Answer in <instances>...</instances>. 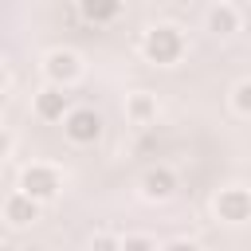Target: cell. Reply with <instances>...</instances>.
Segmentation results:
<instances>
[{"label":"cell","instance_id":"obj_1","mask_svg":"<svg viewBox=\"0 0 251 251\" xmlns=\"http://www.w3.org/2000/svg\"><path fill=\"white\" fill-rule=\"evenodd\" d=\"M180 51H184V35H180L176 27H169V24H161V27H153V31L145 35V55H149V63L169 67V63L180 59Z\"/></svg>","mask_w":251,"mask_h":251},{"label":"cell","instance_id":"obj_2","mask_svg":"<svg viewBox=\"0 0 251 251\" xmlns=\"http://www.w3.org/2000/svg\"><path fill=\"white\" fill-rule=\"evenodd\" d=\"M20 188H24V196L27 200H51L55 192H59V173L51 169V165H31V169H24V176H20Z\"/></svg>","mask_w":251,"mask_h":251},{"label":"cell","instance_id":"obj_3","mask_svg":"<svg viewBox=\"0 0 251 251\" xmlns=\"http://www.w3.org/2000/svg\"><path fill=\"white\" fill-rule=\"evenodd\" d=\"M63 129H67L71 141L86 145V141H98V133H102V118H98L90 106H78V110H71V114L63 118Z\"/></svg>","mask_w":251,"mask_h":251},{"label":"cell","instance_id":"obj_4","mask_svg":"<svg viewBox=\"0 0 251 251\" xmlns=\"http://www.w3.org/2000/svg\"><path fill=\"white\" fill-rule=\"evenodd\" d=\"M216 216L227 224H243L251 220V192L247 188H224L216 196Z\"/></svg>","mask_w":251,"mask_h":251},{"label":"cell","instance_id":"obj_5","mask_svg":"<svg viewBox=\"0 0 251 251\" xmlns=\"http://www.w3.org/2000/svg\"><path fill=\"white\" fill-rule=\"evenodd\" d=\"M78 71H82V63H78V55L75 51H51L47 55V75L55 78V82H71V78H78Z\"/></svg>","mask_w":251,"mask_h":251},{"label":"cell","instance_id":"obj_6","mask_svg":"<svg viewBox=\"0 0 251 251\" xmlns=\"http://www.w3.org/2000/svg\"><path fill=\"white\" fill-rule=\"evenodd\" d=\"M35 114L47 118V122L67 118V94H63V86H47V90H39V94H35Z\"/></svg>","mask_w":251,"mask_h":251},{"label":"cell","instance_id":"obj_7","mask_svg":"<svg viewBox=\"0 0 251 251\" xmlns=\"http://www.w3.org/2000/svg\"><path fill=\"white\" fill-rule=\"evenodd\" d=\"M141 188H145V196H149V200H169V196H173V188H176V176H173L169 169H149V173H145V180H141Z\"/></svg>","mask_w":251,"mask_h":251},{"label":"cell","instance_id":"obj_8","mask_svg":"<svg viewBox=\"0 0 251 251\" xmlns=\"http://www.w3.org/2000/svg\"><path fill=\"white\" fill-rule=\"evenodd\" d=\"M4 212H8V220H12V224H20V227H24V224H31V220H39V204H35V200H27L24 192H16V196L8 200V208H4Z\"/></svg>","mask_w":251,"mask_h":251},{"label":"cell","instance_id":"obj_9","mask_svg":"<svg viewBox=\"0 0 251 251\" xmlns=\"http://www.w3.org/2000/svg\"><path fill=\"white\" fill-rule=\"evenodd\" d=\"M208 27H212V31H220V35H227V31H235V27H239V12H235L231 4H216V8L208 12Z\"/></svg>","mask_w":251,"mask_h":251},{"label":"cell","instance_id":"obj_10","mask_svg":"<svg viewBox=\"0 0 251 251\" xmlns=\"http://www.w3.org/2000/svg\"><path fill=\"white\" fill-rule=\"evenodd\" d=\"M118 12H122V4H118V0H82V16H86V20H94V24L114 20Z\"/></svg>","mask_w":251,"mask_h":251},{"label":"cell","instance_id":"obj_11","mask_svg":"<svg viewBox=\"0 0 251 251\" xmlns=\"http://www.w3.org/2000/svg\"><path fill=\"white\" fill-rule=\"evenodd\" d=\"M153 114H157V106H153L149 94H133V98H129V118H133V122H149Z\"/></svg>","mask_w":251,"mask_h":251},{"label":"cell","instance_id":"obj_12","mask_svg":"<svg viewBox=\"0 0 251 251\" xmlns=\"http://www.w3.org/2000/svg\"><path fill=\"white\" fill-rule=\"evenodd\" d=\"M231 102H235L239 114H251V82H239V86L231 90Z\"/></svg>","mask_w":251,"mask_h":251},{"label":"cell","instance_id":"obj_13","mask_svg":"<svg viewBox=\"0 0 251 251\" xmlns=\"http://www.w3.org/2000/svg\"><path fill=\"white\" fill-rule=\"evenodd\" d=\"M122 251H157V247L145 235H129V239H122Z\"/></svg>","mask_w":251,"mask_h":251},{"label":"cell","instance_id":"obj_14","mask_svg":"<svg viewBox=\"0 0 251 251\" xmlns=\"http://www.w3.org/2000/svg\"><path fill=\"white\" fill-rule=\"evenodd\" d=\"M94 251H122V243H118L114 235H98V239H94Z\"/></svg>","mask_w":251,"mask_h":251},{"label":"cell","instance_id":"obj_15","mask_svg":"<svg viewBox=\"0 0 251 251\" xmlns=\"http://www.w3.org/2000/svg\"><path fill=\"white\" fill-rule=\"evenodd\" d=\"M161 251H200L196 243H188V239H173L169 247H161Z\"/></svg>","mask_w":251,"mask_h":251},{"label":"cell","instance_id":"obj_16","mask_svg":"<svg viewBox=\"0 0 251 251\" xmlns=\"http://www.w3.org/2000/svg\"><path fill=\"white\" fill-rule=\"evenodd\" d=\"M8 153V137H4V129H0V157Z\"/></svg>","mask_w":251,"mask_h":251},{"label":"cell","instance_id":"obj_17","mask_svg":"<svg viewBox=\"0 0 251 251\" xmlns=\"http://www.w3.org/2000/svg\"><path fill=\"white\" fill-rule=\"evenodd\" d=\"M4 78H8V75H4V63H0V90H4Z\"/></svg>","mask_w":251,"mask_h":251},{"label":"cell","instance_id":"obj_18","mask_svg":"<svg viewBox=\"0 0 251 251\" xmlns=\"http://www.w3.org/2000/svg\"><path fill=\"white\" fill-rule=\"evenodd\" d=\"M0 106H4V94H0Z\"/></svg>","mask_w":251,"mask_h":251}]
</instances>
